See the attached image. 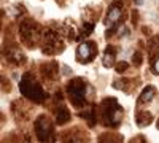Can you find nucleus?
<instances>
[{
    "label": "nucleus",
    "instance_id": "9d476101",
    "mask_svg": "<svg viewBox=\"0 0 159 143\" xmlns=\"http://www.w3.org/2000/svg\"><path fill=\"white\" fill-rule=\"evenodd\" d=\"M151 121H153V114H151V113H147V111H137V114H135V123H137L139 127L148 126Z\"/></svg>",
    "mask_w": 159,
    "mask_h": 143
},
{
    "label": "nucleus",
    "instance_id": "a211bd4d",
    "mask_svg": "<svg viewBox=\"0 0 159 143\" xmlns=\"http://www.w3.org/2000/svg\"><path fill=\"white\" fill-rule=\"evenodd\" d=\"M153 72L156 73V75H159V56L154 59V62H153Z\"/></svg>",
    "mask_w": 159,
    "mask_h": 143
},
{
    "label": "nucleus",
    "instance_id": "4468645a",
    "mask_svg": "<svg viewBox=\"0 0 159 143\" xmlns=\"http://www.w3.org/2000/svg\"><path fill=\"white\" fill-rule=\"evenodd\" d=\"M80 116H81V118H84V119L88 121L89 126H94V123H96V116H94V110H92V108H86V110H83L81 113H80Z\"/></svg>",
    "mask_w": 159,
    "mask_h": 143
},
{
    "label": "nucleus",
    "instance_id": "6e6552de",
    "mask_svg": "<svg viewBox=\"0 0 159 143\" xmlns=\"http://www.w3.org/2000/svg\"><path fill=\"white\" fill-rule=\"evenodd\" d=\"M70 111L65 108V107H59L57 110H56V123L59 124V126H64V124H67L69 121H70Z\"/></svg>",
    "mask_w": 159,
    "mask_h": 143
},
{
    "label": "nucleus",
    "instance_id": "0eeeda50",
    "mask_svg": "<svg viewBox=\"0 0 159 143\" xmlns=\"http://www.w3.org/2000/svg\"><path fill=\"white\" fill-rule=\"evenodd\" d=\"M64 143H89V137L80 129H73V131L64 134Z\"/></svg>",
    "mask_w": 159,
    "mask_h": 143
},
{
    "label": "nucleus",
    "instance_id": "dca6fc26",
    "mask_svg": "<svg viewBox=\"0 0 159 143\" xmlns=\"http://www.w3.org/2000/svg\"><path fill=\"white\" fill-rule=\"evenodd\" d=\"M127 67H129L127 62H119L118 65H116V72H118V73H123L124 70H127Z\"/></svg>",
    "mask_w": 159,
    "mask_h": 143
},
{
    "label": "nucleus",
    "instance_id": "aec40b11",
    "mask_svg": "<svg viewBox=\"0 0 159 143\" xmlns=\"http://www.w3.org/2000/svg\"><path fill=\"white\" fill-rule=\"evenodd\" d=\"M62 70H64V73H65V75H69V73H72V69H69L67 65H62Z\"/></svg>",
    "mask_w": 159,
    "mask_h": 143
},
{
    "label": "nucleus",
    "instance_id": "f3484780",
    "mask_svg": "<svg viewBox=\"0 0 159 143\" xmlns=\"http://www.w3.org/2000/svg\"><path fill=\"white\" fill-rule=\"evenodd\" d=\"M130 143H147V140H145L143 135H137L135 138H132V140H130Z\"/></svg>",
    "mask_w": 159,
    "mask_h": 143
},
{
    "label": "nucleus",
    "instance_id": "ddd939ff",
    "mask_svg": "<svg viewBox=\"0 0 159 143\" xmlns=\"http://www.w3.org/2000/svg\"><path fill=\"white\" fill-rule=\"evenodd\" d=\"M102 64H103V67H107V69H110L113 64H115V49H113L111 46L107 48V51H105L103 59H102Z\"/></svg>",
    "mask_w": 159,
    "mask_h": 143
},
{
    "label": "nucleus",
    "instance_id": "20e7f679",
    "mask_svg": "<svg viewBox=\"0 0 159 143\" xmlns=\"http://www.w3.org/2000/svg\"><path fill=\"white\" fill-rule=\"evenodd\" d=\"M35 135L38 138V141L42 143H54L56 141V135H54V129H52V123L49 121L48 116L40 114L35 119Z\"/></svg>",
    "mask_w": 159,
    "mask_h": 143
},
{
    "label": "nucleus",
    "instance_id": "423d86ee",
    "mask_svg": "<svg viewBox=\"0 0 159 143\" xmlns=\"http://www.w3.org/2000/svg\"><path fill=\"white\" fill-rule=\"evenodd\" d=\"M121 15H123V3L116 0V2H113L111 7L108 8V15H107V19H105V24H107L110 29L115 27L119 21V18H121Z\"/></svg>",
    "mask_w": 159,
    "mask_h": 143
},
{
    "label": "nucleus",
    "instance_id": "f8f14e48",
    "mask_svg": "<svg viewBox=\"0 0 159 143\" xmlns=\"http://www.w3.org/2000/svg\"><path fill=\"white\" fill-rule=\"evenodd\" d=\"M156 96V89L153 86H148L142 91L140 94V99H139V103H150L153 100V97Z\"/></svg>",
    "mask_w": 159,
    "mask_h": 143
},
{
    "label": "nucleus",
    "instance_id": "7ed1b4c3",
    "mask_svg": "<svg viewBox=\"0 0 159 143\" xmlns=\"http://www.w3.org/2000/svg\"><path fill=\"white\" fill-rule=\"evenodd\" d=\"M19 91H21V94L25 97V99H29L32 102H43L45 100V91L43 87L40 86L34 78H30V75H25L21 83H19Z\"/></svg>",
    "mask_w": 159,
    "mask_h": 143
},
{
    "label": "nucleus",
    "instance_id": "2eb2a0df",
    "mask_svg": "<svg viewBox=\"0 0 159 143\" xmlns=\"http://www.w3.org/2000/svg\"><path fill=\"white\" fill-rule=\"evenodd\" d=\"M42 73L48 78H52L56 75V64L54 62H51V64H46V65L42 67Z\"/></svg>",
    "mask_w": 159,
    "mask_h": 143
},
{
    "label": "nucleus",
    "instance_id": "39448f33",
    "mask_svg": "<svg viewBox=\"0 0 159 143\" xmlns=\"http://www.w3.org/2000/svg\"><path fill=\"white\" fill-rule=\"evenodd\" d=\"M96 53H97V48L94 43H81L76 49V59L81 64H88L96 56Z\"/></svg>",
    "mask_w": 159,
    "mask_h": 143
},
{
    "label": "nucleus",
    "instance_id": "6ab92c4d",
    "mask_svg": "<svg viewBox=\"0 0 159 143\" xmlns=\"http://www.w3.org/2000/svg\"><path fill=\"white\" fill-rule=\"evenodd\" d=\"M134 59H135V60H134L135 65H140V64H142V54H140V53H135V54H134Z\"/></svg>",
    "mask_w": 159,
    "mask_h": 143
},
{
    "label": "nucleus",
    "instance_id": "1a4fd4ad",
    "mask_svg": "<svg viewBox=\"0 0 159 143\" xmlns=\"http://www.w3.org/2000/svg\"><path fill=\"white\" fill-rule=\"evenodd\" d=\"M97 143H123V137L118 135V134L105 132V134H100Z\"/></svg>",
    "mask_w": 159,
    "mask_h": 143
},
{
    "label": "nucleus",
    "instance_id": "f03ea898",
    "mask_svg": "<svg viewBox=\"0 0 159 143\" xmlns=\"http://www.w3.org/2000/svg\"><path fill=\"white\" fill-rule=\"evenodd\" d=\"M88 92H92L91 86L83 80V78H73L67 84V94L72 102V105L76 108H81L88 99Z\"/></svg>",
    "mask_w": 159,
    "mask_h": 143
},
{
    "label": "nucleus",
    "instance_id": "9b49d317",
    "mask_svg": "<svg viewBox=\"0 0 159 143\" xmlns=\"http://www.w3.org/2000/svg\"><path fill=\"white\" fill-rule=\"evenodd\" d=\"M7 57H8L13 64H24V62H25V56L21 53L18 48H11V49L8 51Z\"/></svg>",
    "mask_w": 159,
    "mask_h": 143
},
{
    "label": "nucleus",
    "instance_id": "412c9836",
    "mask_svg": "<svg viewBox=\"0 0 159 143\" xmlns=\"http://www.w3.org/2000/svg\"><path fill=\"white\" fill-rule=\"evenodd\" d=\"M135 2H137V5H142V2H143V0H135Z\"/></svg>",
    "mask_w": 159,
    "mask_h": 143
},
{
    "label": "nucleus",
    "instance_id": "f257e3e1",
    "mask_svg": "<svg viewBox=\"0 0 159 143\" xmlns=\"http://www.w3.org/2000/svg\"><path fill=\"white\" fill-rule=\"evenodd\" d=\"M100 118L105 126L116 127L123 121V107L113 97L105 99L100 103Z\"/></svg>",
    "mask_w": 159,
    "mask_h": 143
}]
</instances>
